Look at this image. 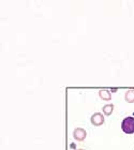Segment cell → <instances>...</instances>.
I'll return each instance as SVG.
<instances>
[{"instance_id": "obj_1", "label": "cell", "mask_w": 134, "mask_h": 150, "mask_svg": "<svg viewBox=\"0 0 134 150\" xmlns=\"http://www.w3.org/2000/svg\"><path fill=\"white\" fill-rule=\"evenodd\" d=\"M121 129L125 134H133L134 133V117H125L121 122Z\"/></svg>"}, {"instance_id": "obj_8", "label": "cell", "mask_w": 134, "mask_h": 150, "mask_svg": "<svg viewBox=\"0 0 134 150\" xmlns=\"http://www.w3.org/2000/svg\"><path fill=\"white\" fill-rule=\"evenodd\" d=\"M77 150H84V149H77Z\"/></svg>"}, {"instance_id": "obj_7", "label": "cell", "mask_w": 134, "mask_h": 150, "mask_svg": "<svg viewBox=\"0 0 134 150\" xmlns=\"http://www.w3.org/2000/svg\"><path fill=\"white\" fill-rule=\"evenodd\" d=\"M112 91H113V92H116V91H117V89H116V88H115V89H114V88H113V89H112Z\"/></svg>"}, {"instance_id": "obj_2", "label": "cell", "mask_w": 134, "mask_h": 150, "mask_svg": "<svg viewBox=\"0 0 134 150\" xmlns=\"http://www.w3.org/2000/svg\"><path fill=\"white\" fill-rule=\"evenodd\" d=\"M90 122L94 127H100L104 123V116L101 112H94L90 117Z\"/></svg>"}, {"instance_id": "obj_6", "label": "cell", "mask_w": 134, "mask_h": 150, "mask_svg": "<svg viewBox=\"0 0 134 150\" xmlns=\"http://www.w3.org/2000/svg\"><path fill=\"white\" fill-rule=\"evenodd\" d=\"M125 100L128 103H134V89H129L125 94Z\"/></svg>"}, {"instance_id": "obj_5", "label": "cell", "mask_w": 134, "mask_h": 150, "mask_svg": "<svg viewBox=\"0 0 134 150\" xmlns=\"http://www.w3.org/2000/svg\"><path fill=\"white\" fill-rule=\"evenodd\" d=\"M114 108H115L114 104H106V105H104V106L102 107L103 115L111 116L113 114V112H114Z\"/></svg>"}, {"instance_id": "obj_4", "label": "cell", "mask_w": 134, "mask_h": 150, "mask_svg": "<svg viewBox=\"0 0 134 150\" xmlns=\"http://www.w3.org/2000/svg\"><path fill=\"white\" fill-rule=\"evenodd\" d=\"M99 97L103 101H111L112 100V94L107 89H101L99 90Z\"/></svg>"}, {"instance_id": "obj_3", "label": "cell", "mask_w": 134, "mask_h": 150, "mask_svg": "<svg viewBox=\"0 0 134 150\" xmlns=\"http://www.w3.org/2000/svg\"><path fill=\"white\" fill-rule=\"evenodd\" d=\"M73 137H74L75 141L77 142H83L85 138L87 137V132L85 131L84 129L82 128H76L73 131Z\"/></svg>"}]
</instances>
